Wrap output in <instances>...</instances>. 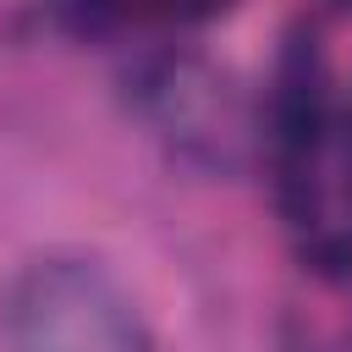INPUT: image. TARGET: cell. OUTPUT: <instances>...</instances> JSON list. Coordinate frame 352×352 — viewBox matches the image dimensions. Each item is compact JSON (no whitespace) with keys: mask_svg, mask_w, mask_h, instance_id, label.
Returning a JSON list of instances; mask_svg holds the SVG:
<instances>
[{"mask_svg":"<svg viewBox=\"0 0 352 352\" xmlns=\"http://www.w3.org/2000/svg\"><path fill=\"white\" fill-rule=\"evenodd\" d=\"M11 352H154L132 292L82 253L33 258L6 297Z\"/></svg>","mask_w":352,"mask_h":352,"instance_id":"cell-3","label":"cell"},{"mask_svg":"<svg viewBox=\"0 0 352 352\" xmlns=\"http://www.w3.org/2000/svg\"><path fill=\"white\" fill-rule=\"evenodd\" d=\"M324 209H341V214H330V226L336 220H341V231L352 226V104H336L330 154H324Z\"/></svg>","mask_w":352,"mask_h":352,"instance_id":"cell-4","label":"cell"},{"mask_svg":"<svg viewBox=\"0 0 352 352\" xmlns=\"http://www.w3.org/2000/svg\"><path fill=\"white\" fill-rule=\"evenodd\" d=\"M336 126V88H330V55L314 22H292L280 33V55L270 72L258 143L270 165V192L280 220L297 236H314L330 226L324 209V154Z\"/></svg>","mask_w":352,"mask_h":352,"instance_id":"cell-2","label":"cell"},{"mask_svg":"<svg viewBox=\"0 0 352 352\" xmlns=\"http://www.w3.org/2000/svg\"><path fill=\"white\" fill-rule=\"evenodd\" d=\"M336 6H341V11H352V0H336Z\"/></svg>","mask_w":352,"mask_h":352,"instance_id":"cell-5","label":"cell"},{"mask_svg":"<svg viewBox=\"0 0 352 352\" xmlns=\"http://www.w3.org/2000/svg\"><path fill=\"white\" fill-rule=\"evenodd\" d=\"M126 104L148 138L198 176H236L253 160L258 116L242 82L198 50H154L126 72Z\"/></svg>","mask_w":352,"mask_h":352,"instance_id":"cell-1","label":"cell"}]
</instances>
